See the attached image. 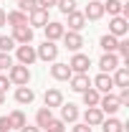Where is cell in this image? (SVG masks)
I'll list each match as a JSON object with an SVG mask.
<instances>
[{
    "label": "cell",
    "instance_id": "8d00e7d4",
    "mask_svg": "<svg viewBox=\"0 0 129 132\" xmlns=\"http://www.w3.org/2000/svg\"><path fill=\"white\" fill-rule=\"evenodd\" d=\"M8 86H10V79H8L5 74H0V92L5 94V92H8Z\"/></svg>",
    "mask_w": 129,
    "mask_h": 132
},
{
    "label": "cell",
    "instance_id": "d6a6232c",
    "mask_svg": "<svg viewBox=\"0 0 129 132\" xmlns=\"http://www.w3.org/2000/svg\"><path fill=\"white\" fill-rule=\"evenodd\" d=\"M116 51L122 53V59H124V61L129 64V41H127V38H122V41H119V46H116Z\"/></svg>",
    "mask_w": 129,
    "mask_h": 132
},
{
    "label": "cell",
    "instance_id": "60d3db41",
    "mask_svg": "<svg viewBox=\"0 0 129 132\" xmlns=\"http://www.w3.org/2000/svg\"><path fill=\"white\" fill-rule=\"evenodd\" d=\"M3 26H5V10L0 8V28H3Z\"/></svg>",
    "mask_w": 129,
    "mask_h": 132
},
{
    "label": "cell",
    "instance_id": "ba28073f",
    "mask_svg": "<svg viewBox=\"0 0 129 132\" xmlns=\"http://www.w3.org/2000/svg\"><path fill=\"white\" fill-rule=\"evenodd\" d=\"M61 41H63V46H66V48H68V51H73V53H79V51H81V46H84V36H81L79 31H66Z\"/></svg>",
    "mask_w": 129,
    "mask_h": 132
},
{
    "label": "cell",
    "instance_id": "9a60e30c",
    "mask_svg": "<svg viewBox=\"0 0 129 132\" xmlns=\"http://www.w3.org/2000/svg\"><path fill=\"white\" fill-rule=\"evenodd\" d=\"M51 76H53L56 81H68V79H71V69H68V64L53 61V66H51Z\"/></svg>",
    "mask_w": 129,
    "mask_h": 132
},
{
    "label": "cell",
    "instance_id": "603a6c76",
    "mask_svg": "<svg viewBox=\"0 0 129 132\" xmlns=\"http://www.w3.org/2000/svg\"><path fill=\"white\" fill-rule=\"evenodd\" d=\"M5 23L8 26H23V23H28V15L23 10H10V13H5Z\"/></svg>",
    "mask_w": 129,
    "mask_h": 132
},
{
    "label": "cell",
    "instance_id": "d6986e66",
    "mask_svg": "<svg viewBox=\"0 0 129 132\" xmlns=\"http://www.w3.org/2000/svg\"><path fill=\"white\" fill-rule=\"evenodd\" d=\"M114 76V86H119V89H124V86H129V69L127 66H119V69H114L112 71Z\"/></svg>",
    "mask_w": 129,
    "mask_h": 132
},
{
    "label": "cell",
    "instance_id": "7bdbcfd3",
    "mask_svg": "<svg viewBox=\"0 0 129 132\" xmlns=\"http://www.w3.org/2000/svg\"><path fill=\"white\" fill-rule=\"evenodd\" d=\"M0 71H3V69H0Z\"/></svg>",
    "mask_w": 129,
    "mask_h": 132
},
{
    "label": "cell",
    "instance_id": "5bb4252c",
    "mask_svg": "<svg viewBox=\"0 0 129 132\" xmlns=\"http://www.w3.org/2000/svg\"><path fill=\"white\" fill-rule=\"evenodd\" d=\"M43 104H46L48 109L61 107V104H63V94H61V89H46V94H43Z\"/></svg>",
    "mask_w": 129,
    "mask_h": 132
},
{
    "label": "cell",
    "instance_id": "4dcf8cb0",
    "mask_svg": "<svg viewBox=\"0 0 129 132\" xmlns=\"http://www.w3.org/2000/svg\"><path fill=\"white\" fill-rule=\"evenodd\" d=\"M43 130H46V132H66V125L61 122V119H56V117H53V119H51Z\"/></svg>",
    "mask_w": 129,
    "mask_h": 132
},
{
    "label": "cell",
    "instance_id": "277c9868",
    "mask_svg": "<svg viewBox=\"0 0 129 132\" xmlns=\"http://www.w3.org/2000/svg\"><path fill=\"white\" fill-rule=\"evenodd\" d=\"M109 33H112L114 38H124L129 33V20L124 15H114L112 20H109Z\"/></svg>",
    "mask_w": 129,
    "mask_h": 132
},
{
    "label": "cell",
    "instance_id": "7c38bea8",
    "mask_svg": "<svg viewBox=\"0 0 129 132\" xmlns=\"http://www.w3.org/2000/svg\"><path fill=\"white\" fill-rule=\"evenodd\" d=\"M101 15H104V3L101 0H89V5L84 10V18L86 20H99Z\"/></svg>",
    "mask_w": 129,
    "mask_h": 132
},
{
    "label": "cell",
    "instance_id": "44dd1931",
    "mask_svg": "<svg viewBox=\"0 0 129 132\" xmlns=\"http://www.w3.org/2000/svg\"><path fill=\"white\" fill-rule=\"evenodd\" d=\"M86 26V18H84V13H79V10H73V13H68V31H79Z\"/></svg>",
    "mask_w": 129,
    "mask_h": 132
},
{
    "label": "cell",
    "instance_id": "d4e9b609",
    "mask_svg": "<svg viewBox=\"0 0 129 132\" xmlns=\"http://www.w3.org/2000/svg\"><path fill=\"white\" fill-rule=\"evenodd\" d=\"M81 97H84V104H86V107H99V99H101V94H99L94 86H89L86 92H81Z\"/></svg>",
    "mask_w": 129,
    "mask_h": 132
},
{
    "label": "cell",
    "instance_id": "6da1fadb",
    "mask_svg": "<svg viewBox=\"0 0 129 132\" xmlns=\"http://www.w3.org/2000/svg\"><path fill=\"white\" fill-rule=\"evenodd\" d=\"M8 79H10V84H15V86H28V81H31V69L23 66V64H13L8 69Z\"/></svg>",
    "mask_w": 129,
    "mask_h": 132
},
{
    "label": "cell",
    "instance_id": "4fadbf2b",
    "mask_svg": "<svg viewBox=\"0 0 129 132\" xmlns=\"http://www.w3.org/2000/svg\"><path fill=\"white\" fill-rule=\"evenodd\" d=\"M58 109H61V122H63V125H73V122L79 119V107L71 104V102H68V104H61Z\"/></svg>",
    "mask_w": 129,
    "mask_h": 132
},
{
    "label": "cell",
    "instance_id": "8fae6325",
    "mask_svg": "<svg viewBox=\"0 0 129 132\" xmlns=\"http://www.w3.org/2000/svg\"><path fill=\"white\" fill-rule=\"evenodd\" d=\"M46 23H48V10L35 8L33 13H28V26H31V28H43Z\"/></svg>",
    "mask_w": 129,
    "mask_h": 132
},
{
    "label": "cell",
    "instance_id": "52a82bcc",
    "mask_svg": "<svg viewBox=\"0 0 129 132\" xmlns=\"http://www.w3.org/2000/svg\"><path fill=\"white\" fill-rule=\"evenodd\" d=\"M15 56H18V64H23V66H31L38 56H35V46H31V43H20L15 51Z\"/></svg>",
    "mask_w": 129,
    "mask_h": 132
},
{
    "label": "cell",
    "instance_id": "b9f144b4",
    "mask_svg": "<svg viewBox=\"0 0 129 132\" xmlns=\"http://www.w3.org/2000/svg\"><path fill=\"white\" fill-rule=\"evenodd\" d=\"M3 104H5V94L0 92V107H3Z\"/></svg>",
    "mask_w": 129,
    "mask_h": 132
},
{
    "label": "cell",
    "instance_id": "f35d334b",
    "mask_svg": "<svg viewBox=\"0 0 129 132\" xmlns=\"http://www.w3.org/2000/svg\"><path fill=\"white\" fill-rule=\"evenodd\" d=\"M0 132H10V122H8V117H0Z\"/></svg>",
    "mask_w": 129,
    "mask_h": 132
},
{
    "label": "cell",
    "instance_id": "7a4b0ae2",
    "mask_svg": "<svg viewBox=\"0 0 129 132\" xmlns=\"http://www.w3.org/2000/svg\"><path fill=\"white\" fill-rule=\"evenodd\" d=\"M99 109H101L104 114L114 117L119 109H122V104H119V99H116L112 92H109V94H101V99H99Z\"/></svg>",
    "mask_w": 129,
    "mask_h": 132
},
{
    "label": "cell",
    "instance_id": "8992f818",
    "mask_svg": "<svg viewBox=\"0 0 129 132\" xmlns=\"http://www.w3.org/2000/svg\"><path fill=\"white\" fill-rule=\"evenodd\" d=\"M43 31H46V41H61L63 38V33H66V26L63 23H58V20H48L46 26H43Z\"/></svg>",
    "mask_w": 129,
    "mask_h": 132
},
{
    "label": "cell",
    "instance_id": "484cf974",
    "mask_svg": "<svg viewBox=\"0 0 129 132\" xmlns=\"http://www.w3.org/2000/svg\"><path fill=\"white\" fill-rule=\"evenodd\" d=\"M101 130L104 132H124V122L116 119V117H109V119L101 122Z\"/></svg>",
    "mask_w": 129,
    "mask_h": 132
},
{
    "label": "cell",
    "instance_id": "836d02e7",
    "mask_svg": "<svg viewBox=\"0 0 129 132\" xmlns=\"http://www.w3.org/2000/svg\"><path fill=\"white\" fill-rule=\"evenodd\" d=\"M10 66H13V56H10V53H0V69L8 71Z\"/></svg>",
    "mask_w": 129,
    "mask_h": 132
},
{
    "label": "cell",
    "instance_id": "e0dca14e",
    "mask_svg": "<svg viewBox=\"0 0 129 132\" xmlns=\"http://www.w3.org/2000/svg\"><path fill=\"white\" fill-rule=\"evenodd\" d=\"M84 122L89 125V127H96L104 122V112L99 109V107H86V112H84Z\"/></svg>",
    "mask_w": 129,
    "mask_h": 132
},
{
    "label": "cell",
    "instance_id": "83f0119b",
    "mask_svg": "<svg viewBox=\"0 0 129 132\" xmlns=\"http://www.w3.org/2000/svg\"><path fill=\"white\" fill-rule=\"evenodd\" d=\"M122 8H124V3L122 0H106L104 3V13H109V15H122Z\"/></svg>",
    "mask_w": 129,
    "mask_h": 132
},
{
    "label": "cell",
    "instance_id": "5b68a950",
    "mask_svg": "<svg viewBox=\"0 0 129 132\" xmlns=\"http://www.w3.org/2000/svg\"><path fill=\"white\" fill-rule=\"evenodd\" d=\"M89 66H91V59H89L86 53H73V56H71V61H68L71 74H86V71H89Z\"/></svg>",
    "mask_w": 129,
    "mask_h": 132
},
{
    "label": "cell",
    "instance_id": "1f68e13d",
    "mask_svg": "<svg viewBox=\"0 0 129 132\" xmlns=\"http://www.w3.org/2000/svg\"><path fill=\"white\" fill-rule=\"evenodd\" d=\"M35 8H38V0H20V3H18V10H23L25 15H28V13H33Z\"/></svg>",
    "mask_w": 129,
    "mask_h": 132
},
{
    "label": "cell",
    "instance_id": "4316f807",
    "mask_svg": "<svg viewBox=\"0 0 129 132\" xmlns=\"http://www.w3.org/2000/svg\"><path fill=\"white\" fill-rule=\"evenodd\" d=\"M8 122H10V130H20L23 125H28V122H25V114H23L20 109H13V112L8 114Z\"/></svg>",
    "mask_w": 129,
    "mask_h": 132
},
{
    "label": "cell",
    "instance_id": "d590c367",
    "mask_svg": "<svg viewBox=\"0 0 129 132\" xmlns=\"http://www.w3.org/2000/svg\"><path fill=\"white\" fill-rule=\"evenodd\" d=\"M71 132H91V127H89L86 122H73V130Z\"/></svg>",
    "mask_w": 129,
    "mask_h": 132
},
{
    "label": "cell",
    "instance_id": "ac0fdd59",
    "mask_svg": "<svg viewBox=\"0 0 129 132\" xmlns=\"http://www.w3.org/2000/svg\"><path fill=\"white\" fill-rule=\"evenodd\" d=\"M68 81H71V89H73V92H86V89H89V86H91V79H89V74H71V79H68Z\"/></svg>",
    "mask_w": 129,
    "mask_h": 132
},
{
    "label": "cell",
    "instance_id": "f1b7e54d",
    "mask_svg": "<svg viewBox=\"0 0 129 132\" xmlns=\"http://www.w3.org/2000/svg\"><path fill=\"white\" fill-rule=\"evenodd\" d=\"M13 48H15V41L10 36H0V53H10Z\"/></svg>",
    "mask_w": 129,
    "mask_h": 132
},
{
    "label": "cell",
    "instance_id": "74e56055",
    "mask_svg": "<svg viewBox=\"0 0 129 132\" xmlns=\"http://www.w3.org/2000/svg\"><path fill=\"white\" fill-rule=\"evenodd\" d=\"M58 0H38V8H43V10H48V8H53Z\"/></svg>",
    "mask_w": 129,
    "mask_h": 132
},
{
    "label": "cell",
    "instance_id": "e575fe53",
    "mask_svg": "<svg viewBox=\"0 0 129 132\" xmlns=\"http://www.w3.org/2000/svg\"><path fill=\"white\" fill-rule=\"evenodd\" d=\"M119 104H122V107H127L129 104V86H124V89H122V92H119Z\"/></svg>",
    "mask_w": 129,
    "mask_h": 132
},
{
    "label": "cell",
    "instance_id": "ffe728a7",
    "mask_svg": "<svg viewBox=\"0 0 129 132\" xmlns=\"http://www.w3.org/2000/svg\"><path fill=\"white\" fill-rule=\"evenodd\" d=\"M33 99H35V92L31 86H18L15 89V102L18 104H31Z\"/></svg>",
    "mask_w": 129,
    "mask_h": 132
},
{
    "label": "cell",
    "instance_id": "7402d4cb",
    "mask_svg": "<svg viewBox=\"0 0 129 132\" xmlns=\"http://www.w3.org/2000/svg\"><path fill=\"white\" fill-rule=\"evenodd\" d=\"M99 46L104 48V53H116V46H119V38H114L112 33H106V36H101Z\"/></svg>",
    "mask_w": 129,
    "mask_h": 132
},
{
    "label": "cell",
    "instance_id": "cb8c5ba5",
    "mask_svg": "<svg viewBox=\"0 0 129 132\" xmlns=\"http://www.w3.org/2000/svg\"><path fill=\"white\" fill-rule=\"evenodd\" d=\"M51 119H53V109H48V107H41V109L35 112V127H46Z\"/></svg>",
    "mask_w": 129,
    "mask_h": 132
},
{
    "label": "cell",
    "instance_id": "9c48e42d",
    "mask_svg": "<svg viewBox=\"0 0 129 132\" xmlns=\"http://www.w3.org/2000/svg\"><path fill=\"white\" fill-rule=\"evenodd\" d=\"M15 43H33V28L28 23L23 26H13V36H10Z\"/></svg>",
    "mask_w": 129,
    "mask_h": 132
},
{
    "label": "cell",
    "instance_id": "30bf717a",
    "mask_svg": "<svg viewBox=\"0 0 129 132\" xmlns=\"http://www.w3.org/2000/svg\"><path fill=\"white\" fill-rule=\"evenodd\" d=\"M91 86L96 89L99 94H109V92L114 89V79H112V74H104V71H101L96 79L91 81Z\"/></svg>",
    "mask_w": 129,
    "mask_h": 132
},
{
    "label": "cell",
    "instance_id": "ab89813d",
    "mask_svg": "<svg viewBox=\"0 0 129 132\" xmlns=\"http://www.w3.org/2000/svg\"><path fill=\"white\" fill-rule=\"evenodd\" d=\"M20 132H41V127H31V125H23Z\"/></svg>",
    "mask_w": 129,
    "mask_h": 132
},
{
    "label": "cell",
    "instance_id": "2e32d148",
    "mask_svg": "<svg viewBox=\"0 0 129 132\" xmlns=\"http://www.w3.org/2000/svg\"><path fill=\"white\" fill-rule=\"evenodd\" d=\"M99 69H101L104 74H112L114 69H119V56H116V53H104V56L99 59Z\"/></svg>",
    "mask_w": 129,
    "mask_h": 132
},
{
    "label": "cell",
    "instance_id": "f546056e",
    "mask_svg": "<svg viewBox=\"0 0 129 132\" xmlns=\"http://www.w3.org/2000/svg\"><path fill=\"white\" fill-rule=\"evenodd\" d=\"M56 5H58V10H61L63 15H68V13H73V10H76V0H58Z\"/></svg>",
    "mask_w": 129,
    "mask_h": 132
},
{
    "label": "cell",
    "instance_id": "3957f363",
    "mask_svg": "<svg viewBox=\"0 0 129 132\" xmlns=\"http://www.w3.org/2000/svg\"><path fill=\"white\" fill-rule=\"evenodd\" d=\"M35 56H38L41 61H46V64H48V61H56V59H58V46H56L53 41H43V43L35 48Z\"/></svg>",
    "mask_w": 129,
    "mask_h": 132
}]
</instances>
